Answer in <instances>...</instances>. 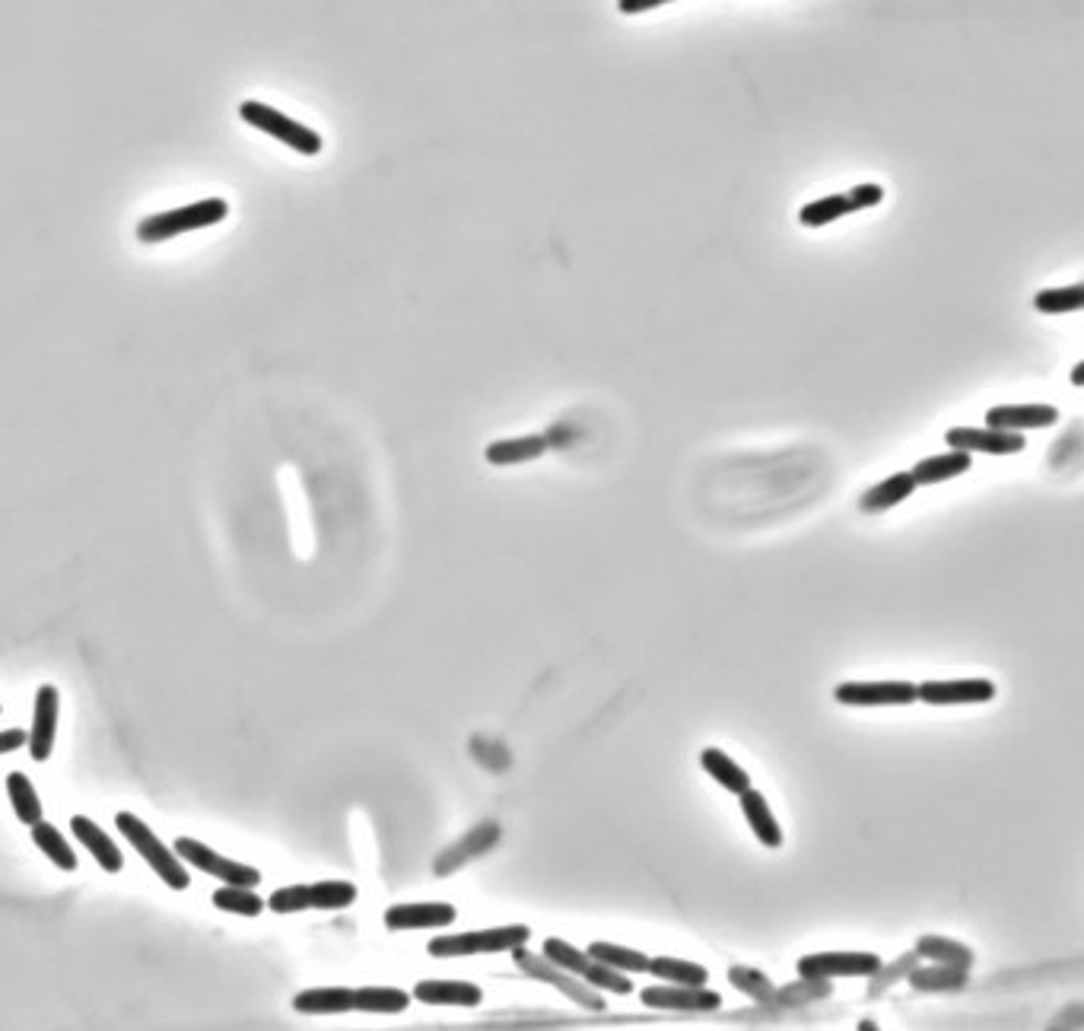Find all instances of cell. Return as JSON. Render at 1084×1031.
<instances>
[{"label": "cell", "instance_id": "ac0fdd59", "mask_svg": "<svg viewBox=\"0 0 1084 1031\" xmlns=\"http://www.w3.org/2000/svg\"><path fill=\"white\" fill-rule=\"evenodd\" d=\"M738 800H741V812H744V819H748V825L754 831L757 841L763 847H770V851L782 847V827L776 822V815H773V809H770V802L763 800V793L748 790Z\"/></svg>", "mask_w": 1084, "mask_h": 1031}, {"label": "cell", "instance_id": "cb8c5ba5", "mask_svg": "<svg viewBox=\"0 0 1084 1031\" xmlns=\"http://www.w3.org/2000/svg\"><path fill=\"white\" fill-rule=\"evenodd\" d=\"M649 975L665 983L675 987H707L709 971L697 961H684V958H671V955H658L649 958Z\"/></svg>", "mask_w": 1084, "mask_h": 1031}, {"label": "cell", "instance_id": "9c48e42d", "mask_svg": "<svg viewBox=\"0 0 1084 1031\" xmlns=\"http://www.w3.org/2000/svg\"><path fill=\"white\" fill-rule=\"evenodd\" d=\"M833 697L843 707H907L916 700L913 681H843Z\"/></svg>", "mask_w": 1084, "mask_h": 1031}, {"label": "cell", "instance_id": "2e32d148", "mask_svg": "<svg viewBox=\"0 0 1084 1031\" xmlns=\"http://www.w3.org/2000/svg\"><path fill=\"white\" fill-rule=\"evenodd\" d=\"M410 997L427 1006H461V1009H475L483 1003V990L468 980H420Z\"/></svg>", "mask_w": 1084, "mask_h": 1031}, {"label": "cell", "instance_id": "4dcf8cb0", "mask_svg": "<svg viewBox=\"0 0 1084 1031\" xmlns=\"http://www.w3.org/2000/svg\"><path fill=\"white\" fill-rule=\"evenodd\" d=\"M1084 306V287H1050L1034 293V310L1046 312V315H1062V312H1082Z\"/></svg>", "mask_w": 1084, "mask_h": 1031}, {"label": "cell", "instance_id": "ab89813d", "mask_svg": "<svg viewBox=\"0 0 1084 1031\" xmlns=\"http://www.w3.org/2000/svg\"><path fill=\"white\" fill-rule=\"evenodd\" d=\"M1082 379H1084V363H1075V369H1072V383L1082 386Z\"/></svg>", "mask_w": 1084, "mask_h": 1031}, {"label": "cell", "instance_id": "484cf974", "mask_svg": "<svg viewBox=\"0 0 1084 1031\" xmlns=\"http://www.w3.org/2000/svg\"><path fill=\"white\" fill-rule=\"evenodd\" d=\"M410 1006V993L398 987H359L354 990L356 1012H376V1016H395Z\"/></svg>", "mask_w": 1084, "mask_h": 1031}, {"label": "cell", "instance_id": "d6986e66", "mask_svg": "<svg viewBox=\"0 0 1084 1031\" xmlns=\"http://www.w3.org/2000/svg\"><path fill=\"white\" fill-rule=\"evenodd\" d=\"M293 1009L303 1016H341L354 1012V990L351 987H315L293 997Z\"/></svg>", "mask_w": 1084, "mask_h": 1031}, {"label": "cell", "instance_id": "5bb4252c", "mask_svg": "<svg viewBox=\"0 0 1084 1031\" xmlns=\"http://www.w3.org/2000/svg\"><path fill=\"white\" fill-rule=\"evenodd\" d=\"M458 910L446 902H420V904H392L385 910V927L388 929H442L455 924Z\"/></svg>", "mask_w": 1084, "mask_h": 1031}, {"label": "cell", "instance_id": "7402d4cb", "mask_svg": "<svg viewBox=\"0 0 1084 1031\" xmlns=\"http://www.w3.org/2000/svg\"><path fill=\"white\" fill-rule=\"evenodd\" d=\"M551 449L548 437L541 434H529V437H512V439H497L487 446V462L490 465H522V462H534L541 459L544 452Z\"/></svg>", "mask_w": 1084, "mask_h": 1031}, {"label": "cell", "instance_id": "83f0119b", "mask_svg": "<svg viewBox=\"0 0 1084 1031\" xmlns=\"http://www.w3.org/2000/svg\"><path fill=\"white\" fill-rule=\"evenodd\" d=\"M29 831H32V841H35V847L45 853V856H49L58 869H67V873H71V869H76V853L71 851V844L64 841V834L51 825V822H45V819H42V822H35V825L29 827Z\"/></svg>", "mask_w": 1084, "mask_h": 1031}, {"label": "cell", "instance_id": "ba28073f", "mask_svg": "<svg viewBox=\"0 0 1084 1031\" xmlns=\"http://www.w3.org/2000/svg\"><path fill=\"white\" fill-rule=\"evenodd\" d=\"M512 958H515V965L525 971V975H531V978H538V980H544V983H551V987H556V990H563L573 1003H580V1006H585V1009H605V997H598L588 983H582L580 978H573L570 971H560L556 965H551L544 955H534V952H529L525 946L522 949H515L512 952Z\"/></svg>", "mask_w": 1084, "mask_h": 1031}, {"label": "cell", "instance_id": "d590c367", "mask_svg": "<svg viewBox=\"0 0 1084 1031\" xmlns=\"http://www.w3.org/2000/svg\"><path fill=\"white\" fill-rule=\"evenodd\" d=\"M729 980L734 983V987H738V990H741V993L754 997V1000H760V1003H770V1000H776V990H773V983L763 978L760 971H751V968H731Z\"/></svg>", "mask_w": 1084, "mask_h": 1031}, {"label": "cell", "instance_id": "4316f807", "mask_svg": "<svg viewBox=\"0 0 1084 1031\" xmlns=\"http://www.w3.org/2000/svg\"><path fill=\"white\" fill-rule=\"evenodd\" d=\"M916 955L938 961L945 968H960V971H970V965H973V952L967 946L955 943V939H945V936H923L916 943Z\"/></svg>", "mask_w": 1084, "mask_h": 1031}, {"label": "cell", "instance_id": "52a82bcc", "mask_svg": "<svg viewBox=\"0 0 1084 1031\" xmlns=\"http://www.w3.org/2000/svg\"><path fill=\"white\" fill-rule=\"evenodd\" d=\"M882 958L875 952H814L799 958V975L805 980L833 978H875Z\"/></svg>", "mask_w": 1084, "mask_h": 1031}, {"label": "cell", "instance_id": "f35d334b", "mask_svg": "<svg viewBox=\"0 0 1084 1031\" xmlns=\"http://www.w3.org/2000/svg\"><path fill=\"white\" fill-rule=\"evenodd\" d=\"M665 0H621L617 10L621 13H649V10H658Z\"/></svg>", "mask_w": 1084, "mask_h": 1031}, {"label": "cell", "instance_id": "3957f363", "mask_svg": "<svg viewBox=\"0 0 1084 1031\" xmlns=\"http://www.w3.org/2000/svg\"><path fill=\"white\" fill-rule=\"evenodd\" d=\"M115 825H118V831L127 837V844L147 860V866H150L153 873L163 878L169 888L185 892V888L191 885V876H188L185 863H181L176 853L169 851V847H166V844H163V841H159V837H156L150 827L144 825L137 815L118 812V815H115Z\"/></svg>", "mask_w": 1084, "mask_h": 1031}, {"label": "cell", "instance_id": "60d3db41", "mask_svg": "<svg viewBox=\"0 0 1084 1031\" xmlns=\"http://www.w3.org/2000/svg\"><path fill=\"white\" fill-rule=\"evenodd\" d=\"M858 1031H882L872 1019H865V1022H858Z\"/></svg>", "mask_w": 1084, "mask_h": 1031}, {"label": "cell", "instance_id": "836d02e7", "mask_svg": "<svg viewBox=\"0 0 1084 1031\" xmlns=\"http://www.w3.org/2000/svg\"><path fill=\"white\" fill-rule=\"evenodd\" d=\"M213 904H217L220 910H227V914H239V917H258V914L268 907V904L254 895L252 888H232V885L217 888V892H213Z\"/></svg>", "mask_w": 1084, "mask_h": 1031}, {"label": "cell", "instance_id": "6da1fadb", "mask_svg": "<svg viewBox=\"0 0 1084 1031\" xmlns=\"http://www.w3.org/2000/svg\"><path fill=\"white\" fill-rule=\"evenodd\" d=\"M531 939V929L525 924H509V927L493 929H471V933H452V936H436L429 939L427 952L432 958H465V955H497L515 952Z\"/></svg>", "mask_w": 1084, "mask_h": 1031}, {"label": "cell", "instance_id": "277c9868", "mask_svg": "<svg viewBox=\"0 0 1084 1031\" xmlns=\"http://www.w3.org/2000/svg\"><path fill=\"white\" fill-rule=\"evenodd\" d=\"M354 902V882L334 878V882H312V885H286V888H278L264 904L274 914H300V910H341Z\"/></svg>", "mask_w": 1084, "mask_h": 1031}, {"label": "cell", "instance_id": "44dd1931", "mask_svg": "<svg viewBox=\"0 0 1084 1031\" xmlns=\"http://www.w3.org/2000/svg\"><path fill=\"white\" fill-rule=\"evenodd\" d=\"M913 490H916L913 475H909V471H897V475H890V478L878 481L875 488L865 490L862 500H858V510H862V513H884V510H894L897 503H904L907 497H913Z\"/></svg>", "mask_w": 1084, "mask_h": 1031}, {"label": "cell", "instance_id": "f546056e", "mask_svg": "<svg viewBox=\"0 0 1084 1031\" xmlns=\"http://www.w3.org/2000/svg\"><path fill=\"white\" fill-rule=\"evenodd\" d=\"M967 983V971L960 968H913L909 971V987L923 993H938V990H960Z\"/></svg>", "mask_w": 1084, "mask_h": 1031}, {"label": "cell", "instance_id": "603a6c76", "mask_svg": "<svg viewBox=\"0 0 1084 1031\" xmlns=\"http://www.w3.org/2000/svg\"><path fill=\"white\" fill-rule=\"evenodd\" d=\"M970 465H973V456L958 452V449H948L941 456H929V459L916 462L909 468V475H913L916 488L919 485H941V481H951V478H958L963 471H970Z\"/></svg>", "mask_w": 1084, "mask_h": 1031}, {"label": "cell", "instance_id": "9a60e30c", "mask_svg": "<svg viewBox=\"0 0 1084 1031\" xmlns=\"http://www.w3.org/2000/svg\"><path fill=\"white\" fill-rule=\"evenodd\" d=\"M54 732H58V688L42 685L35 695V714H32V729H29V754L35 761H49L54 751Z\"/></svg>", "mask_w": 1084, "mask_h": 1031}, {"label": "cell", "instance_id": "8fae6325", "mask_svg": "<svg viewBox=\"0 0 1084 1031\" xmlns=\"http://www.w3.org/2000/svg\"><path fill=\"white\" fill-rule=\"evenodd\" d=\"M945 442L958 452H986V456H1014L1028 446V439L1021 434H1005V430H992V427H951L945 434Z\"/></svg>", "mask_w": 1084, "mask_h": 1031}, {"label": "cell", "instance_id": "f1b7e54d", "mask_svg": "<svg viewBox=\"0 0 1084 1031\" xmlns=\"http://www.w3.org/2000/svg\"><path fill=\"white\" fill-rule=\"evenodd\" d=\"M7 796H10V802H13V809H17V819L23 822V825H35V822H42V800H39V793H35V787L29 783V777L25 773H20V771H13L10 777H7Z\"/></svg>", "mask_w": 1084, "mask_h": 1031}, {"label": "cell", "instance_id": "7a4b0ae2", "mask_svg": "<svg viewBox=\"0 0 1084 1031\" xmlns=\"http://www.w3.org/2000/svg\"><path fill=\"white\" fill-rule=\"evenodd\" d=\"M229 217V205L223 198H207V201H195V205L176 207V210H166V214H153V217H144L137 223V239L140 242H166L173 236H181V232L201 230V227H213L220 220Z\"/></svg>", "mask_w": 1084, "mask_h": 1031}, {"label": "cell", "instance_id": "e575fe53", "mask_svg": "<svg viewBox=\"0 0 1084 1031\" xmlns=\"http://www.w3.org/2000/svg\"><path fill=\"white\" fill-rule=\"evenodd\" d=\"M582 980H585L592 990H607V993H617V997L633 993V980L627 978V975H621V971H614V968H605V965H598V961H592L588 975H585Z\"/></svg>", "mask_w": 1084, "mask_h": 1031}, {"label": "cell", "instance_id": "8d00e7d4", "mask_svg": "<svg viewBox=\"0 0 1084 1031\" xmlns=\"http://www.w3.org/2000/svg\"><path fill=\"white\" fill-rule=\"evenodd\" d=\"M846 201H850V210H865V207H875L884 201V188L875 185V181H865V185H856L846 191Z\"/></svg>", "mask_w": 1084, "mask_h": 1031}, {"label": "cell", "instance_id": "8992f818", "mask_svg": "<svg viewBox=\"0 0 1084 1031\" xmlns=\"http://www.w3.org/2000/svg\"><path fill=\"white\" fill-rule=\"evenodd\" d=\"M176 856L181 860V863L201 869V873H207V876H217L220 882L232 885V888H252V885H261V873H258L254 866L227 860V856H220L217 851L204 847L201 841H195V837H178Z\"/></svg>", "mask_w": 1084, "mask_h": 1031}, {"label": "cell", "instance_id": "7c38bea8", "mask_svg": "<svg viewBox=\"0 0 1084 1031\" xmlns=\"http://www.w3.org/2000/svg\"><path fill=\"white\" fill-rule=\"evenodd\" d=\"M639 1000L649 1009H671V1012H716L722 1006V997L707 987H646Z\"/></svg>", "mask_w": 1084, "mask_h": 1031}, {"label": "cell", "instance_id": "5b68a950", "mask_svg": "<svg viewBox=\"0 0 1084 1031\" xmlns=\"http://www.w3.org/2000/svg\"><path fill=\"white\" fill-rule=\"evenodd\" d=\"M239 115H242V122H249L252 128L264 131V134H271V137H278V140H283L286 147H293V150H300V154L315 156L319 150H322V137H319L315 131L309 128V125H303V122H293L290 115L278 112L274 105L249 100V103L239 105Z\"/></svg>", "mask_w": 1084, "mask_h": 1031}, {"label": "cell", "instance_id": "30bf717a", "mask_svg": "<svg viewBox=\"0 0 1084 1031\" xmlns=\"http://www.w3.org/2000/svg\"><path fill=\"white\" fill-rule=\"evenodd\" d=\"M996 697V685L989 678H945L916 685V700L929 707H955V704H986Z\"/></svg>", "mask_w": 1084, "mask_h": 1031}, {"label": "cell", "instance_id": "ffe728a7", "mask_svg": "<svg viewBox=\"0 0 1084 1031\" xmlns=\"http://www.w3.org/2000/svg\"><path fill=\"white\" fill-rule=\"evenodd\" d=\"M700 768H703V771H707L722 790H729V793H734V796L754 790L751 773L744 771L738 761H731L722 748H703V751H700Z\"/></svg>", "mask_w": 1084, "mask_h": 1031}, {"label": "cell", "instance_id": "e0dca14e", "mask_svg": "<svg viewBox=\"0 0 1084 1031\" xmlns=\"http://www.w3.org/2000/svg\"><path fill=\"white\" fill-rule=\"evenodd\" d=\"M71 831H74L76 841H80L86 851L93 853V860L100 863L105 873H118V869L125 866V856H122V851L115 847V841L105 837V831H102L96 822H90L86 815H74V819H71Z\"/></svg>", "mask_w": 1084, "mask_h": 1031}, {"label": "cell", "instance_id": "4fadbf2b", "mask_svg": "<svg viewBox=\"0 0 1084 1031\" xmlns=\"http://www.w3.org/2000/svg\"><path fill=\"white\" fill-rule=\"evenodd\" d=\"M1060 420V412L1053 405H996L986 412V427L1021 434L1024 430H1046Z\"/></svg>", "mask_w": 1084, "mask_h": 1031}, {"label": "cell", "instance_id": "d6a6232c", "mask_svg": "<svg viewBox=\"0 0 1084 1031\" xmlns=\"http://www.w3.org/2000/svg\"><path fill=\"white\" fill-rule=\"evenodd\" d=\"M850 214L853 210H850L846 195H824V198H817V201H811V205L799 210V223L802 227H827V223L840 220V217H850Z\"/></svg>", "mask_w": 1084, "mask_h": 1031}, {"label": "cell", "instance_id": "74e56055", "mask_svg": "<svg viewBox=\"0 0 1084 1031\" xmlns=\"http://www.w3.org/2000/svg\"><path fill=\"white\" fill-rule=\"evenodd\" d=\"M25 742H29V732H23V729H7V732H0V754L17 751V748H23Z\"/></svg>", "mask_w": 1084, "mask_h": 1031}, {"label": "cell", "instance_id": "1f68e13d", "mask_svg": "<svg viewBox=\"0 0 1084 1031\" xmlns=\"http://www.w3.org/2000/svg\"><path fill=\"white\" fill-rule=\"evenodd\" d=\"M544 958L551 961V965H556L560 971H570L573 978H585L588 975V968H592V958L588 955L582 952V949H576V946H570L566 939H556V936H551L548 943H544Z\"/></svg>", "mask_w": 1084, "mask_h": 1031}, {"label": "cell", "instance_id": "d4e9b609", "mask_svg": "<svg viewBox=\"0 0 1084 1031\" xmlns=\"http://www.w3.org/2000/svg\"><path fill=\"white\" fill-rule=\"evenodd\" d=\"M585 955L605 968H614L621 975H649V955L627 949V946H614V943H592Z\"/></svg>", "mask_w": 1084, "mask_h": 1031}]
</instances>
